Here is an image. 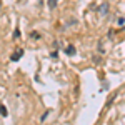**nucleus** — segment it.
<instances>
[{"label":"nucleus","instance_id":"20e7f679","mask_svg":"<svg viewBox=\"0 0 125 125\" xmlns=\"http://www.w3.org/2000/svg\"><path fill=\"white\" fill-rule=\"evenodd\" d=\"M107 10H108V5H107V3H104V5L100 7V15H104V13H107Z\"/></svg>","mask_w":125,"mask_h":125},{"label":"nucleus","instance_id":"7ed1b4c3","mask_svg":"<svg viewBox=\"0 0 125 125\" xmlns=\"http://www.w3.org/2000/svg\"><path fill=\"white\" fill-rule=\"evenodd\" d=\"M65 52H67L68 55H73V53H75V47H73V45H70V47H67Z\"/></svg>","mask_w":125,"mask_h":125},{"label":"nucleus","instance_id":"f257e3e1","mask_svg":"<svg viewBox=\"0 0 125 125\" xmlns=\"http://www.w3.org/2000/svg\"><path fill=\"white\" fill-rule=\"evenodd\" d=\"M22 55H23V50H22V48H19V50L12 55V60H13V62H17V60H20V57H22Z\"/></svg>","mask_w":125,"mask_h":125},{"label":"nucleus","instance_id":"0eeeda50","mask_svg":"<svg viewBox=\"0 0 125 125\" xmlns=\"http://www.w3.org/2000/svg\"><path fill=\"white\" fill-rule=\"evenodd\" d=\"M0 9H2V5H0Z\"/></svg>","mask_w":125,"mask_h":125},{"label":"nucleus","instance_id":"39448f33","mask_svg":"<svg viewBox=\"0 0 125 125\" xmlns=\"http://www.w3.org/2000/svg\"><path fill=\"white\" fill-rule=\"evenodd\" d=\"M55 5H57L55 0H48V7H50V9H55Z\"/></svg>","mask_w":125,"mask_h":125},{"label":"nucleus","instance_id":"423d86ee","mask_svg":"<svg viewBox=\"0 0 125 125\" xmlns=\"http://www.w3.org/2000/svg\"><path fill=\"white\" fill-rule=\"evenodd\" d=\"M118 25H120V27L124 25V17H120V19H118Z\"/></svg>","mask_w":125,"mask_h":125},{"label":"nucleus","instance_id":"f03ea898","mask_svg":"<svg viewBox=\"0 0 125 125\" xmlns=\"http://www.w3.org/2000/svg\"><path fill=\"white\" fill-rule=\"evenodd\" d=\"M0 115H2V117H7V115H9V112H7V108H5L3 105H0Z\"/></svg>","mask_w":125,"mask_h":125}]
</instances>
